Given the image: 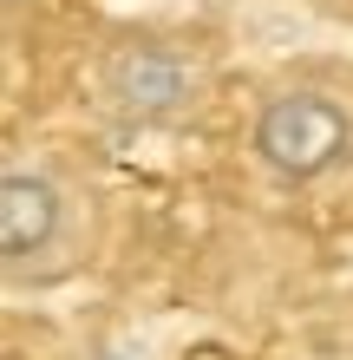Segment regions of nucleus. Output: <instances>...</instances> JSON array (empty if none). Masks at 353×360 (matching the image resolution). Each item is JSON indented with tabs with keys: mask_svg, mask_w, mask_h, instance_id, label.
<instances>
[{
	"mask_svg": "<svg viewBox=\"0 0 353 360\" xmlns=\"http://www.w3.org/2000/svg\"><path fill=\"white\" fill-rule=\"evenodd\" d=\"M7 7H27V0H7Z\"/></svg>",
	"mask_w": 353,
	"mask_h": 360,
	"instance_id": "20e7f679",
	"label": "nucleus"
},
{
	"mask_svg": "<svg viewBox=\"0 0 353 360\" xmlns=\"http://www.w3.org/2000/svg\"><path fill=\"white\" fill-rule=\"evenodd\" d=\"M98 92L112 98V112L138 118V124H171V118H183L197 105L203 79L164 39H124V46L105 53V66H98Z\"/></svg>",
	"mask_w": 353,
	"mask_h": 360,
	"instance_id": "f03ea898",
	"label": "nucleus"
},
{
	"mask_svg": "<svg viewBox=\"0 0 353 360\" xmlns=\"http://www.w3.org/2000/svg\"><path fill=\"white\" fill-rule=\"evenodd\" d=\"M353 151V118L340 98H327L314 86H295L262 105L255 118V158L288 184H314Z\"/></svg>",
	"mask_w": 353,
	"mask_h": 360,
	"instance_id": "f257e3e1",
	"label": "nucleus"
},
{
	"mask_svg": "<svg viewBox=\"0 0 353 360\" xmlns=\"http://www.w3.org/2000/svg\"><path fill=\"white\" fill-rule=\"evenodd\" d=\"M59 236V184L39 171H7L0 177V249L7 262L39 256Z\"/></svg>",
	"mask_w": 353,
	"mask_h": 360,
	"instance_id": "7ed1b4c3",
	"label": "nucleus"
}]
</instances>
